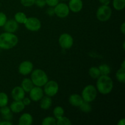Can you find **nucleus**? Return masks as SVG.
<instances>
[{
	"instance_id": "f257e3e1",
	"label": "nucleus",
	"mask_w": 125,
	"mask_h": 125,
	"mask_svg": "<svg viewBox=\"0 0 125 125\" xmlns=\"http://www.w3.org/2000/svg\"><path fill=\"white\" fill-rule=\"evenodd\" d=\"M97 79L96 90L103 95L111 93L114 87L112 79L108 75H100Z\"/></svg>"
},
{
	"instance_id": "f03ea898",
	"label": "nucleus",
	"mask_w": 125,
	"mask_h": 125,
	"mask_svg": "<svg viewBox=\"0 0 125 125\" xmlns=\"http://www.w3.org/2000/svg\"><path fill=\"white\" fill-rule=\"evenodd\" d=\"M18 37L13 33L4 32L0 35V48L10 50L18 44Z\"/></svg>"
},
{
	"instance_id": "7ed1b4c3",
	"label": "nucleus",
	"mask_w": 125,
	"mask_h": 125,
	"mask_svg": "<svg viewBox=\"0 0 125 125\" xmlns=\"http://www.w3.org/2000/svg\"><path fill=\"white\" fill-rule=\"evenodd\" d=\"M31 79L34 85L38 87L44 86V85L48 81L47 74L41 69H36L32 71L31 75Z\"/></svg>"
},
{
	"instance_id": "20e7f679",
	"label": "nucleus",
	"mask_w": 125,
	"mask_h": 125,
	"mask_svg": "<svg viewBox=\"0 0 125 125\" xmlns=\"http://www.w3.org/2000/svg\"><path fill=\"white\" fill-rule=\"evenodd\" d=\"M97 95V90L93 85H88L84 88L81 96L84 101L90 103L95 100Z\"/></svg>"
},
{
	"instance_id": "39448f33",
	"label": "nucleus",
	"mask_w": 125,
	"mask_h": 125,
	"mask_svg": "<svg viewBox=\"0 0 125 125\" xmlns=\"http://www.w3.org/2000/svg\"><path fill=\"white\" fill-rule=\"evenodd\" d=\"M96 18L100 21L109 20L112 15V9L108 5H102L96 11Z\"/></svg>"
},
{
	"instance_id": "423d86ee",
	"label": "nucleus",
	"mask_w": 125,
	"mask_h": 125,
	"mask_svg": "<svg viewBox=\"0 0 125 125\" xmlns=\"http://www.w3.org/2000/svg\"><path fill=\"white\" fill-rule=\"evenodd\" d=\"M59 91V85L55 81H48L44 85L43 92L47 96L52 97L57 94Z\"/></svg>"
},
{
	"instance_id": "0eeeda50",
	"label": "nucleus",
	"mask_w": 125,
	"mask_h": 125,
	"mask_svg": "<svg viewBox=\"0 0 125 125\" xmlns=\"http://www.w3.org/2000/svg\"><path fill=\"white\" fill-rule=\"evenodd\" d=\"M26 28L31 31H38L41 28V22L35 17H29L27 18L24 23Z\"/></svg>"
},
{
	"instance_id": "6e6552de",
	"label": "nucleus",
	"mask_w": 125,
	"mask_h": 125,
	"mask_svg": "<svg viewBox=\"0 0 125 125\" xmlns=\"http://www.w3.org/2000/svg\"><path fill=\"white\" fill-rule=\"evenodd\" d=\"M59 43L62 48L65 50L70 49L73 45V39L71 35L64 33L60 35L59 39Z\"/></svg>"
},
{
	"instance_id": "1a4fd4ad",
	"label": "nucleus",
	"mask_w": 125,
	"mask_h": 125,
	"mask_svg": "<svg viewBox=\"0 0 125 125\" xmlns=\"http://www.w3.org/2000/svg\"><path fill=\"white\" fill-rule=\"evenodd\" d=\"M54 8L55 14L59 18H65L69 15V7L65 3L59 2L55 7H54Z\"/></svg>"
},
{
	"instance_id": "9d476101",
	"label": "nucleus",
	"mask_w": 125,
	"mask_h": 125,
	"mask_svg": "<svg viewBox=\"0 0 125 125\" xmlns=\"http://www.w3.org/2000/svg\"><path fill=\"white\" fill-rule=\"evenodd\" d=\"M34 65L32 63L29 61L22 62L18 67V72L22 75H27L32 72Z\"/></svg>"
},
{
	"instance_id": "9b49d317",
	"label": "nucleus",
	"mask_w": 125,
	"mask_h": 125,
	"mask_svg": "<svg viewBox=\"0 0 125 125\" xmlns=\"http://www.w3.org/2000/svg\"><path fill=\"white\" fill-rule=\"evenodd\" d=\"M29 93L31 100L35 102L40 101L43 96V90L42 89L41 87L34 86Z\"/></svg>"
},
{
	"instance_id": "f8f14e48",
	"label": "nucleus",
	"mask_w": 125,
	"mask_h": 125,
	"mask_svg": "<svg viewBox=\"0 0 125 125\" xmlns=\"http://www.w3.org/2000/svg\"><path fill=\"white\" fill-rule=\"evenodd\" d=\"M11 95L14 101H22L25 96V92L21 87L17 86L12 89Z\"/></svg>"
},
{
	"instance_id": "ddd939ff",
	"label": "nucleus",
	"mask_w": 125,
	"mask_h": 125,
	"mask_svg": "<svg viewBox=\"0 0 125 125\" xmlns=\"http://www.w3.org/2000/svg\"><path fill=\"white\" fill-rule=\"evenodd\" d=\"M3 27L6 32L13 33L18 30L19 26L18 23L15 20H7Z\"/></svg>"
},
{
	"instance_id": "4468645a",
	"label": "nucleus",
	"mask_w": 125,
	"mask_h": 125,
	"mask_svg": "<svg viewBox=\"0 0 125 125\" xmlns=\"http://www.w3.org/2000/svg\"><path fill=\"white\" fill-rule=\"evenodd\" d=\"M83 7V3L82 0H70L68 4V7L70 10L74 13L80 12Z\"/></svg>"
},
{
	"instance_id": "2eb2a0df",
	"label": "nucleus",
	"mask_w": 125,
	"mask_h": 125,
	"mask_svg": "<svg viewBox=\"0 0 125 125\" xmlns=\"http://www.w3.org/2000/svg\"><path fill=\"white\" fill-rule=\"evenodd\" d=\"M25 108V105L23 104L22 101H14L11 103L10 106L12 112L13 113H20Z\"/></svg>"
},
{
	"instance_id": "dca6fc26",
	"label": "nucleus",
	"mask_w": 125,
	"mask_h": 125,
	"mask_svg": "<svg viewBox=\"0 0 125 125\" xmlns=\"http://www.w3.org/2000/svg\"><path fill=\"white\" fill-rule=\"evenodd\" d=\"M70 104L74 107H79L80 105L84 102L83 98L78 94H72L69 97Z\"/></svg>"
},
{
	"instance_id": "f3484780",
	"label": "nucleus",
	"mask_w": 125,
	"mask_h": 125,
	"mask_svg": "<svg viewBox=\"0 0 125 125\" xmlns=\"http://www.w3.org/2000/svg\"><path fill=\"white\" fill-rule=\"evenodd\" d=\"M33 118L29 113H24L20 116L18 121L19 125H31L32 123Z\"/></svg>"
},
{
	"instance_id": "a211bd4d",
	"label": "nucleus",
	"mask_w": 125,
	"mask_h": 125,
	"mask_svg": "<svg viewBox=\"0 0 125 125\" xmlns=\"http://www.w3.org/2000/svg\"><path fill=\"white\" fill-rule=\"evenodd\" d=\"M40 101V108L43 110H47L50 108L52 104V100L51 97L46 95V96H43Z\"/></svg>"
},
{
	"instance_id": "6ab92c4d",
	"label": "nucleus",
	"mask_w": 125,
	"mask_h": 125,
	"mask_svg": "<svg viewBox=\"0 0 125 125\" xmlns=\"http://www.w3.org/2000/svg\"><path fill=\"white\" fill-rule=\"evenodd\" d=\"M34 85L32 81L29 78H24L21 82V87L23 88L25 92H29L30 90L34 87Z\"/></svg>"
},
{
	"instance_id": "aec40b11",
	"label": "nucleus",
	"mask_w": 125,
	"mask_h": 125,
	"mask_svg": "<svg viewBox=\"0 0 125 125\" xmlns=\"http://www.w3.org/2000/svg\"><path fill=\"white\" fill-rule=\"evenodd\" d=\"M15 20L18 24H24L27 20V17L24 13L22 12H18L15 13L14 16Z\"/></svg>"
},
{
	"instance_id": "412c9836",
	"label": "nucleus",
	"mask_w": 125,
	"mask_h": 125,
	"mask_svg": "<svg viewBox=\"0 0 125 125\" xmlns=\"http://www.w3.org/2000/svg\"><path fill=\"white\" fill-rule=\"evenodd\" d=\"M89 74L90 76L94 79H97L101 75L100 70L98 67H91L89 70Z\"/></svg>"
},
{
	"instance_id": "4be33fe9",
	"label": "nucleus",
	"mask_w": 125,
	"mask_h": 125,
	"mask_svg": "<svg viewBox=\"0 0 125 125\" xmlns=\"http://www.w3.org/2000/svg\"><path fill=\"white\" fill-rule=\"evenodd\" d=\"M113 6L117 10H122L125 7V0H113Z\"/></svg>"
},
{
	"instance_id": "5701e85b",
	"label": "nucleus",
	"mask_w": 125,
	"mask_h": 125,
	"mask_svg": "<svg viewBox=\"0 0 125 125\" xmlns=\"http://www.w3.org/2000/svg\"><path fill=\"white\" fill-rule=\"evenodd\" d=\"M116 78L117 80L122 83L125 82V69L120 68L116 73Z\"/></svg>"
},
{
	"instance_id": "b1692460",
	"label": "nucleus",
	"mask_w": 125,
	"mask_h": 125,
	"mask_svg": "<svg viewBox=\"0 0 125 125\" xmlns=\"http://www.w3.org/2000/svg\"><path fill=\"white\" fill-rule=\"evenodd\" d=\"M101 75H109L111 73V67L107 64H102L99 66Z\"/></svg>"
},
{
	"instance_id": "393cba45",
	"label": "nucleus",
	"mask_w": 125,
	"mask_h": 125,
	"mask_svg": "<svg viewBox=\"0 0 125 125\" xmlns=\"http://www.w3.org/2000/svg\"><path fill=\"white\" fill-rule=\"evenodd\" d=\"M53 114L57 119L61 118L64 115V109L61 106H56L53 110Z\"/></svg>"
},
{
	"instance_id": "a878e982",
	"label": "nucleus",
	"mask_w": 125,
	"mask_h": 125,
	"mask_svg": "<svg viewBox=\"0 0 125 125\" xmlns=\"http://www.w3.org/2000/svg\"><path fill=\"white\" fill-rule=\"evenodd\" d=\"M9 98L7 94L4 92H0V107L7 106L8 104Z\"/></svg>"
},
{
	"instance_id": "bb28decb",
	"label": "nucleus",
	"mask_w": 125,
	"mask_h": 125,
	"mask_svg": "<svg viewBox=\"0 0 125 125\" xmlns=\"http://www.w3.org/2000/svg\"><path fill=\"white\" fill-rule=\"evenodd\" d=\"M79 107L82 112H85V113H89L92 111V106H90L89 103L85 102V101H84Z\"/></svg>"
},
{
	"instance_id": "cd10ccee",
	"label": "nucleus",
	"mask_w": 125,
	"mask_h": 125,
	"mask_svg": "<svg viewBox=\"0 0 125 125\" xmlns=\"http://www.w3.org/2000/svg\"><path fill=\"white\" fill-rule=\"evenodd\" d=\"M42 124L43 125H56V118L52 117H47L44 118Z\"/></svg>"
},
{
	"instance_id": "c85d7f7f",
	"label": "nucleus",
	"mask_w": 125,
	"mask_h": 125,
	"mask_svg": "<svg viewBox=\"0 0 125 125\" xmlns=\"http://www.w3.org/2000/svg\"><path fill=\"white\" fill-rule=\"evenodd\" d=\"M56 124L57 125H70L72 124V122H70L69 118L62 116L61 118L57 119Z\"/></svg>"
},
{
	"instance_id": "c756f323",
	"label": "nucleus",
	"mask_w": 125,
	"mask_h": 125,
	"mask_svg": "<svg viewBox=\"0 0 125 125\" xmlns=\"http://www.w3.org/2000/svg\"><path fill=\"white\" fill-rule=\"evenodd\" d=\"M35 0H20L21 4L24 7H31L35 4Z\"/></svg>"
},
{
	"instance_id": "7c9ffc66",
	"label": "nucleus",
	"mask_w": 125,
	"mask_h": 125,
	"mask_svg": "<svg viewBox=\"0 0 125 125\" xmlns=\"http://www.w3.org/2000/svg\"><path fill=\"white\" fill-rule=\"evenodd\" d=\"M7 17L3 12H0V27H3L7 21Z\"/></svg>"
},
{
	"instance_id": "2f4dec72",
	"label": "nucleus",
	"mask_w": 125,
	"mask_h": 125,
	"mask_svg": "<svg viewBox=\"0 0 125 125\" xmlns=\"http://www.w3.org/2000/svg\"><path fill=\"white\" fill-rule=\"evenodd\" d=\"M11 112H12V111H11L10 109V107H8V106H7L1 107V108L0 109V114H1L2 115L10 113Z\"/></svg>"
},
{
	"instance_id": "473e14b6",
	"label": "nucleus",
	"mask_w": 125,
	"mask_h": 125,
	"mask_svg": "<svg viewBox=\"0 0 125 125\" xmlns=\"http://www.w3.org/2000/svg\"><path fill=\"white\" fill-rule=\"evenodd\" d=\"M46 4L49 6L50 7H55L57 4L59 3V0H45Z\"/></svg>"
},
{
	"instance_id": "72a5a7b5",
	"label": "nucleus",
	"mask_w": 125,
	"mask_h": 125,
	"mask_svg": "<svg viewBox=\"0 0 125 125\" xmlns=\"http://www.w3.org/2000/svg\"><path fill=\"white\" fill-rule=\"evenodd\" d=\"M34 4L36 5L37 7L42 8L46 6V1L45 0H35Z\"/></svg>"
},
{
	"instance_id": "f704fd0d",
	"label": "nucleus",
	"mask_w": 125,
	"mask_h": 125,
	"mask_svg": "<svg viewBox=\"0 0 125 125\" xmlns=\"http://www.w3.org/2000/svg\"><path fill=\"white\" fill-rule=\"evenodd\" d=\"M2 116V118H3L4 120L6 121H10L13 118V115H12V112L9 114H7L6 115H3Z\"/></svg>"
},
{
	"instance_id": "c9c22d12",
	"label": "nucleus",
	"mask_w": 125,
	"mask_h": 125,
	"mask_svg": "<svg viewBox=\"0 0 125 125\" xmlns=\"http://www.w3.org/2000/svg\"><path fill=\"white\" fill-rule=\"evenodd\" d=\"M46 13L48 15L52 16L55 14L54 13V8L53 7H50L46 10Z\"/></svg>"
},
{
	"instance_id": "e433bc0d",
	"label": "nucleus",
	"mask_w": 125,
	"mask_h": 125,
	"mask_svg": "<svg viewBox=\"0 0 125 125\" xmlns=\"http://www.w3.org/2000/svg\"><path fill=\"white\" fill-rule=\"evenodd\" d=\"M22 101H23V104L25 105V106H29V105L31 104V100L30 98H25V97H24V98L22 100Z\"/></svg>"
},
{
	"instance_id": "4c0bfd02",
	"label": "nucleus",
	"mask_w": 125,
	"mask_h": 125,
	"mask_svg": "<svg viewBox=\"0 0 125 125\" xmlns=\"http://www.w3.org/2000/svg\"><path fill=\"white\" fill-rule=\"evenodd\" d=\"M99 1L102 5H109L111 2V0H99Z\"/></svg>"
},
{
	"instance_id": "58836bf2",
	"label": "nucleus",
	"mask_w": 125,
	"mask_h": 125,
	"mask_svg": "<svg viewBox=\"0 0 125 125\" xmlns=\"http://www.w3.org/2000/svg\"><path fill=\"white\" fill-rule=\"evenodd\" d=\"M0 125H12V123L10 121H3L1 122L0 121Z\"/></svg>"
},
{
	"instance_id": "ea45409f",
	"label": "nucleus",
	"mask_w": 125,
	"mask_h": 125,
	"mask_svg": "<svg viewBox=\"0 0 125 125\" xmlns=\"http://www.w3.org/2000/svg\"><path fill=\"white\" fill-rule=\"evenodd\" d=\"M120 31L121 32L123 33V34H125V23H123L122 25H121Z\"/></svg>"
},
{
	"instance_id": "a19ab883",
	"label": "nucleus",
	"mask_w": 125,
	"mask_h": 125,
	"mask_svg": "<svg viewBox=\"0 0 125 125\" xmlns=\"http://www.w3.org/2000/svg\"><path fill=\"white\" fill-rule=\"evenodd\" d=\"M125 118H122V119L120 120L119 122H118L117 125H125Z\"/></svg>"
},
{
	"instance_id": "79ce46f5",
	"label": "nucleus",
	"mask_w": 125,
	"mask_h": 125,
	"mask_svg": "<svg viewBox=\"0 0 125 125\" xmlns=\"http://www.w3.org/2000/svg\"><path fill=\"white\" fill-rule=\"evenodd\" d=\"M121 68H124V69H125V61H123V63H122V65H121Z\"/></svg>"
},
{
	"instance_id": "37998d69",
	"label": "nucleus",
	"mask_w": 125,
	"mask_h": 125,
	"mask_svg": "<svg viewBox=\"0 0 125 125\" xmlns=\"http://www.w3.org/2000/svg\"><path fill=\"white\" fill-rule=\"evenodd\" d=\"M123 50H125V42H123Z\"/></svg>"
},
{
	"instance_id": "c03bdc74",
	"label": "nucleus",
	"mask_w": 125,
	"mask_h": 125,
	"mask_svg": "<svg viewBox=\"0 0 125 125\" xmlns=\"http://www.w3.org/2000/svg\"><path fill=\"white\" fill-rule=\"evenodd\" d=\"M62 1H67V0H62Z\"/></svg>"
}]
</instances>
